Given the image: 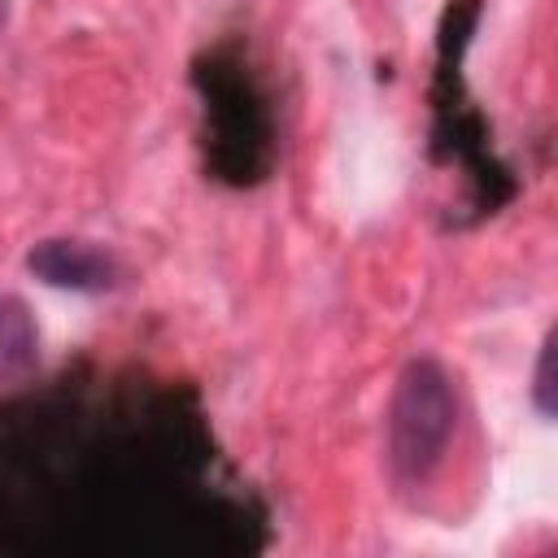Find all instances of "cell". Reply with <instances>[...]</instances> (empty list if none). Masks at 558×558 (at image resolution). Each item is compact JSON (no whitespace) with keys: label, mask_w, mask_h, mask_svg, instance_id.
<instances>
[{"label":"cell","mask_w":558,"mask_h":558,"mask_svg":"<svg viewBox=\"0 0 558 558\" xmlns=\"http://www.w3.org/2000/svg\"><path fill=\"white\" fill-rule=\"evenodd\" d=\"M458 397L453 379L436 357H414L401 366L388 401V471L401 488H418L445 462L453 440Z\"/></svg>","instance_id":"cell-2"},{"label":"cell","mask_w":558,"mask_h":558,"mask_svg":"<svg viewBox=\"0 0 558 558\" xmlns=\"http://www.w3.org/2000/svg\"><path fill=\"white\" fill-rule=\"evenodd\" d=\"M39 357V331L31 323V310L17 296H0V388L22 384L35 371Z\"/></svg>","instance_id":"cell-4"},{"label":"cell","mask_w":558,"mask_h":558,"mask_svg":"<svg viewBox=\"0 0 558 558\" xmlns=\"http://www.w3.org/2000/svg\"><path fill=\"white\" fill-rule=\"evenodd\" d=\"M26 270L48 288H70V292H105L122 275L118 257L92 240H39L26 253Z\"/></svg>","instance_id":"cell-3"},{"label":"cell","mask_w":558,"mask_h":558,"mask_svg":"<svg viewBox=\"0 0 558 558\" xmlns=\"http://www.w3.org/2000/svg\"><path fill=\"white\" fill-rule=\"evenodd\" d=\"M532 405L541 418L554 414V331L545 336L541 344V357H536V384H532Z\"/></svg>","instance_id":"cell-5"},{"label":"cell","mask_w":558,"mask_h":558,"mask_svg":"<svg viewBox=\"0 0 558 558\" xmlns=\"http://www.w3.org/2000/svg\"><path fill=\"white\" fill-rule=\"evenodd\" d=\"M205 100V166L222 183H257L270 170V113L248 65L218 48L192 70Z\"/></svg>","instance_id":"cell-1"}]
</instances>
